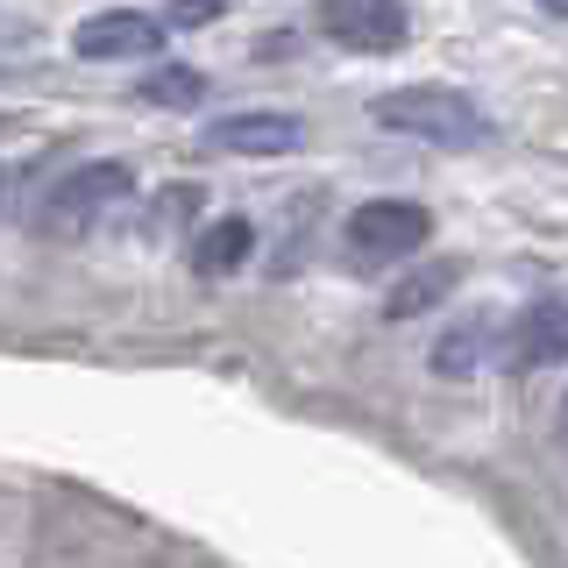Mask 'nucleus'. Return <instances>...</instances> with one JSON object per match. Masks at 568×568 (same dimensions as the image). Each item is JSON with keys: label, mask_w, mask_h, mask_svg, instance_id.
Masks as SVG:
<instances>
[{"label": "nucleus", "mask_w": 568, "mask_h": 568, "mask_svg": "<svg viewBox=\"0 0 568 568\" xmlns=\"http://www.w3.org/2000/svg\"><path fill=\"white\" fill-rule=\"evenodd\" d=\"M426 235H434V213L413 200H363L342 221V248H348L355 271H390L413 248H426Z\"/></svg>", "instance_id": "f03ea898"}, {"label": "nucleus", "mask_w": 568, "mask_h": 568, "mask_svg": "<svg viewBox=\"0 0 568 568\" xmlns=\"http://www.w3.org/2000/svg\"><path fill=\"white\" fill-rule=\"evenodd\" d=\"M164 43V22L156 14H129V8H106V14H85L71 29V50L85 64H114V58H156Z\"/></svg>", "instance_id": "20e7f679"}, {"label": "nucleus", "mask_w": 568, "mask_h": 568, "mask_svg": "<svg viewBox=\"0 0 568 568\" xmlns=\"http://www.w3.org/2000/svg\"><path fill=\"white\" fill-rule=\"evenodd\" d=\"M248 248H256V227L242 221V213H227V221H206L200 235H192V271L200 277H227L248 263Z\"/></svg>", "instance_id": "6e6552de"}, {"label": "nucleus", "mask_w": 568, "mask_h": 568, "mask_svg": "<svg viewBox=\"0 0 568 568\" xmlns=\"http://www.w3.org/2000/svg\"><path fill=\"white\" fill-rule=\"evenodd\" d=\"M306 142V121L277 114V106H256V114H227L206 121V150H235V156H284Z\"/></svg>", "instance_id": "0eeeda50"}, {"label": "nucleus", "mask_w": 568, "mask_h": 568, "mask_svg": "<svg viewBox=\"0 0 568 568\" xmlns=\"http://www.w3.org/2000/svg\"><path fill=\"white\" fill-rule=\"evenodd\" d=\"M129 185H135L129 164H79L71 178H58V192H50L43 206H36V235H50V242L93 235L106 213H114V200H129Z\"/></svg>", "instance_id": "7ed1b4c3"}, {"label": "nucleus", "mask_w": 568, "mask_h": 568, "mask_svg": "<svg viewBox=\"0 0 568 568\" xmlns=\"http://www.w3.org/2000/svg\"><path fill=\"white\" fill-rule=\"evenodd\" d=\"M334 43H355V50H398L405 43V8L398 0H320L313 14Z\"/></svg>", "instance_id": "423d86ee"}, {"label": "nucleus", "mask_w": 568, "mask_h": 568, "mask_svg": "<svg viewBox=\"0 0 568 568\" xmlns=\"http://www.w3.org/2000/svg\"><path fill=\"white\" fill-rule=\"evenodd\" d=\"M221 14H227V0H171V29H206Z\"/></svg>", "instance_id": "f8f14e48"}, {"label": "nucleus", "mask_w": 568, "mask_h": 568, "mask_svg": "<svg viewBox=\"0 0 568 568\" xmlns=\"http://www.w3.org/2000/svg\"><path fill=\"white\" fill-rule=\"evenodd\" d=\"M142 100H150V106H200L206 100V79H200V71H185V64H156L150 79H142Z\"/></svg>", "instance_id": "9d476101"}, {"label": "nucleus", "mask_w": 568, "mask_h": 568, "mask_svg": "<svg viewBox=\"0 0 568 568\" xmlns=\"http://www.w3.org/2000/svg\"><path fill=\"white\" fill-rule=\"evenodd\" d=\"M448 292H455V263H426V271H413L398 292L384 298V313H390V320H413V313H426V306H440Z\"/></svg>", "instance_id": "1a4fd4ad"}, {"label": "nucleus", "mask_w": 568, "mask_h": 568, "mask_svg": "<svg viewBox=\"0 0 568 568\" xmlns=\"http://www.w3.org/2000/svg\"><path fill=\"white\" fill-rule=\"evenodd\" d=\"M505 363L511 369H547L568 363V292L555 298H532V306L505 327Z\"/></svg>", "instance_id": "39448f33"}, {"label": "nucleus", "mask_w": 568, "mask_h": 568, "mask_svg": "<svg viewBox=\"0 0 568 568\" xmlns=\"http://www.w3.org/2000/svg\"><path fill=\"white\" fill-rule=\"evenodd\" d=\"M561 440H568V405H561Z\"/></svg>", "instance_id": "4468645a"}, {"label": "nucleus", "mask_w": 568, "mask_h": 568, "mask_svg": "<svg viewBox=\"0 0 568 568\" xmlns=\"http://www.w3.org/2000/svg\"><path fill=\"white\" fill-rule=\"evenodd\" d=\"M540 8H547V14H568V0H540Z\"/></svg>", "instance_id": "ddd939ff"}, {"label": "nucleus", "mask_w": 568, "mask_h": 568, "mask_svg": "<svg viewBox=\"0 0 568 568\" xmlns=\"http://www.w3.org/2000/svg\"><path fill=\"white\" fill-rule=\"evenodd\" d=\"M469 363H476V327L469 334H448V342L434 348V369H440V377H462Z\"/></svg>", "instance_id": "9b49d317"}, {"label": "nucleus", "mask_w": 568, "mask_h": 568, "mask_svg": "<svg viewBox=\"0 0 568 568\" xmlns=\"http://www.w3.org/2000/svg\"><path fill=\"white\" fill-rule=\"evenodd\" d=\"M377 129L390 135H419L434 150H484L490 142V114L469 93H448V85H398V93H377Z\"/></svg>", "instance_id": "f257e3e1"}]
</instances>
